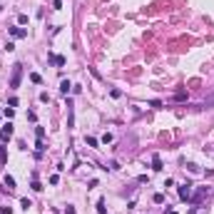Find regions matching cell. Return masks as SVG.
I'll return each mask as SVG.
<instances>
[{
	"label": "cell",
	"instance_id": "3",
	"mask_svg": "<svg viewBox=\"0 0 214 214\" xmlns=\"http://www.w3.org/2000/svg\"><path fill=\"white\" fill-rule=\"evenodd\" d=\"M179 199H182V202H189V199H192V184H189V182L179 187Z\"/></svg>",
	"mask_w": 214,
	"mask_h": 214
},
{
	"label": "cell",
	"instance_id": "4",
	"mask_svg": "<svg viewBox=\"0 0 214 214\" xmlns=\"http://www.w3.org/2000/svg\"><path fill=\"white\" fill-rule=\"evenodd\" d=\"M13 137V125L8 122V125H3V127H0V140H3V142H8Z\"/></svg>",
	"mask_w": 214,
	"mask_h": 214
},
{
	"label": "cell",
	"instance_id": "8",
	"mask_svg": "<svg viewBox=\"0 0 214 214\" xmlns=\"http://www.w3.org/2000/svg\"><path fill=\"white\" fill-rule=\"evenodd\" d=\"M70 90H72V85H70V80H62V82H60V92H62V95H67Z\"/></svg>",
	"mask_w": 214,
	"mask_h": 214
},
{
	"label": "cell",
	"instance_id": "5",
	"mask_svg": "<svg viewBox=\"0 0 214 214\" xmlns=\"http://www.w3.org/2000/svg\"><path fill=\"white\" fill-rule=\"evenodd\" d=\"M47 60H50V62H55L57 67H65V62H67V60H65V57H62V55H52V52L47 55Z\"/></svg>",
	"mask_w": 214,
	"mask_h": 214
},
{
	"label": "cell",
	"instance_id": "1",
	"mask_svg": "<svg viewBox=\"0 0 214 214\" xmlns=\"http://www.w3.org/2000/svg\"><path fill=\"white\" fill-rule=\"evenodd\" d=\"M20 80H23V65H15L13 67V77H10V87H20Z\"/></svg>",
	"mask_w": 214,
	"mask_h": 214
},
{
	"label": "cell",
	"instance_id": "15",
	"mask_svg": "<svg viewBox=\"0 0 214 214\" xmlns=\"http://www.w3.org/2000/svg\"><path fill=\"white\" fill-rule=\"evenodd\" d=\"M62 8V0H52V10H60Z\"/></svg>",
	"mask_w": 214,
	"mask_h": 214
},
{
	"label": "cell",
	"instance_id": "20",
	"mask_svg": "<svg viewBox=\"0 0 214 214\" xmlns=\"http://www.w3.org/2000/svg\"><path fill=\"white\" fill-rule=\"evenodd\" d=\"M167 214H177V212H174V209H169V212H167Z\"/></svg>",
	"mask_w": 214,
	"mask_h": 214
},
{
	"label": "cell",
	"instance_id": "6",
	"mask_svg": "<svg viewBox=\"0 0 214 214\" xmlns=\"http://www.w3.org/2000/svg\"><path fill=\"white\" fill-rule=\"evenodd\" d=\"M152 169H154V172H162V160L157 157V154L152 157Z\"/></svg>",
	"mask_w": 214,
	"mask_h": 214
},
{
	"label": "cell",
	"instance_id": "18",
	"mask_svg": "<svg viewBox=\"0 0 214 214\" xmlns=\"http://www.w3.org/2000/svg\"><path fill=\"white\" fill-rule=\"evenodd\" d=\"M0 214H13V209L10 207H0Z\"/></svg>",
	"mask_w": 214,
	"mask_h": 214
},
{
	"label": "cell",
	"instance_id": "9",
	"mask_svg": "<svg viewBox=\"0 0 214 214\" xmlns=\"http://www.w3.org/2000/svg\"><path fill=\"white\" fill-rule=\"evenodd\" d=\"M20 207H23V209H25V212H28V209H30V207H32V202H30V199H28V197H23V199H20Z\"/></svg>",
	"mask_w": 214,
	"mask_h": 214
},
{
	"label": "cell",
	"instance_id": "13",
	"mask_svg": "<svg viewBox=\"0 0 214 214\" xmlns=\"http://www.w3.org/2000/svg\"><path fill=\"white\" fill-rule=\"evenodd\" d=\"M152 199H154V202H157V204H162V202H164V194H160V192H157V194H154V197H152Z\"/></svg>",
	"mask_w": 214,
	"mask_h": 214
},
{
	"label": "cell",
	"instance_id": "11",
	"mask_svg": "<svg viewBox=\"0 0 214 214\" xmlns=\"http://www.w3.org/2000/svg\"><path fill=\"white\" fill-rule=\"evenodd\" d=\"M5 187H8V189H15V179H13V177H5Z\"/></svg>",
	"mask_w": 214,
	"mask_h": 214
},
{
	"label": "cell",
	"instance_id": "2",
	"mask_svg": "<svg viewBox=\"0 0 214 214\" xmlns=\"http://www.w3.org/2000/svg\"><path fill=\"white\" fill-rule=\"evenodd\" d=\"M8 32L15 37V40H20V37H28V30H25V28H20V25H13V28H8Z\"/></svg>",
	"mask_w": 214,
	"mask_h": 214
},
{
	"label": "cell",
	"instance_id": "14",
	"mask_svg": "<svg viewBox=\"0 0 214 214\" xmlns=\"http://www.w3.org/2000/svg\"><path fill=\"white\" fill-rule=\"evenodd\" d=\"M3 115H5V117H13L15 110H13V107H5V110H3Z\"/></svg>",
	"mask_w": 214,
	"mask_h": 214
},
{
	"label": "cell",
	"instance_id": "17",
	"mask_svg": "<svg viewBox=\"0 0 214 214\" xmlns=\"http://www.w3.org/2000/svg\"><path fill=\"white\" fill-rule=\"evenodd\" d=\"M97 212H100V214H105V202H102V199L97 202Z\"/></svg>",
	"mask_w": 214,
	"mask_h": 214
},
{
	"label": "cell",
	"instance_id": "10",
	"mask_svg": "<svg viewBox=\"0 0 214 214\" xmlns=\"http://www.w3.org/2000/svg\"><path fill=\"white\" fill-rule=\"evenodd\" d=\"M35 134H37V140H43L45 137V127H35Z\"/></svg>",
	"mask_w": 214,
	"mask_h": 214
},
{
	"label": "cell",
	"instance_id": "12",
	"mask_svg": "<svg viewBox=\"0 0 214 214\" xmlns=\"http://www.w3.org/2000/svg\"><path fill=\"white\" fill-rule=\"evenodd\" d=\"M30 80H32V82H37V85H40V82H43V77L37 75V72H32V75H30Z\"/></svg>",
	"mask_w": 214,
	"mask_h": 214
},
{
	"label": "cell",
	"instance_id": "19",
	"mask_svg": "<svg viewBox=\"0 0 214 214\" xmlns=\"http://www.w3.org/2000/svg\"><path fill=\"white\" fill-rule=\"evenodd\" d=\"M65 214H75V207H70V204H67V207H65Z\"/></svg>",
	"mask_w": 214,
	"mask_h": 214
},
{
	"label": "cell",
	"instance_id": "7",
	"mask_svg": "<svg viewBox=\"0 0 214 214\" xmlns=\"http://www.w3.org/2000/svg\"><path fill=\"white\" fill-rule=\"evenodd\" d=\"M30 187H32V192H43V184H40V179L32 174V182H30Z\"/></svg>",
	"mask_w": 214,
	"mask_h": 214
},
{
	"label": "cell",
	"instance_id": "16",
	"mask_svg": "<svg viewBox=\"0 0 214 214\" xmlns=\"http://www.w3.org/2000/svg\"><path fill=\"white\" fill-rule=\"evenodd\" d=\"M40 102H50V95L47 92H40Z\"/></svg>",
	"mask_w": 214,
	"mask_h": 214
}]
</instances>
